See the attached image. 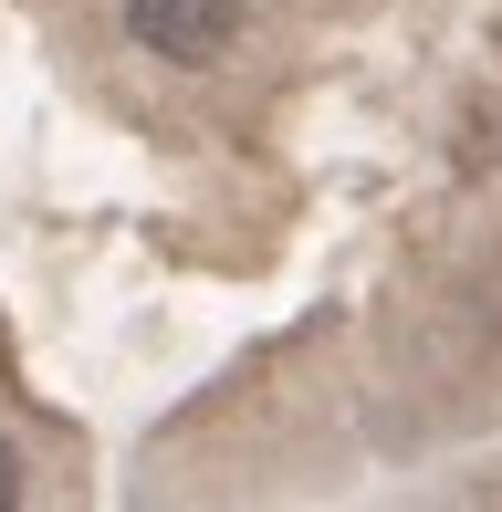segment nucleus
<instances>
[{
	"label": "nucleus",
	"mask_w": 502,
	"mask_h": 512,
	"mask_svg": "<svg viewBox=\"0 0 502 512\" xmlns=\"http://www.w3.org/2000/svg\"><path fill=\"white\" fill-rule=\"evenodd\" d=\"M21 502V460H11V439H0V512Z\"/></svg>",
	"instance_id": "nucleus-2"
},
{
	"label": "nucleus",
	"mask_w": 502,
	"mask_h": 512,
	"mask_svg": "<svg viewBox=\"0 0 502 512\" xmlns=\"http://www.w3.org/2000/svg\"><path fill=\"white\" fill-rule=\"evenodd\" d=\"M126 32L157 63H220L241 42V0H126Z\"/></svg>",
	"instance_id": "nucleus-1"
}]
</instances>
